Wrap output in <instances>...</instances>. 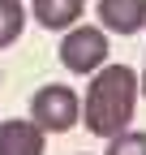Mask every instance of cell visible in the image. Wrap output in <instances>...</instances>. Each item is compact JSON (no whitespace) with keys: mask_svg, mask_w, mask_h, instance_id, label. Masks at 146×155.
Here are the masks:
<instances>
[{"mask_svg":"<svg viewBox=\"0 0 146 155\" xmlns=\"http://www.w3.org/2000/svg\"><path fill=\"white\" fill-rule=\"evenodd\" d=\"M138 108V73L129 65H103L90 73V91L82 99V121L95 138H116L129 129Z\"/></svg>","mask_w":146,"mask_h":155,"instance_id":"1","label":"cell"},{"mask_svg":"<svg viewBox=\"0 0 146 155\" xmlns=\"http://www.w3.org/2000/svg\"><path fill=\"white\" fill-rule=\"evenodd\" d=\"M30 121L39 125L43 134H65L82 121V99L60 82H47L30 95Z\"/></svg>","mask_w":146,"mask_h":155,"instance_id":"2","label":"cell"},{"mask_svg":"<svg viewBox=\"0 0 146 155\" xmlns=\"http://www.w3.org/2000/svg\"><path fill=\"white\" fill-rule=\"evenodd\" d=\"M107 30L103 26H69L60 39V65L69 73H99L107 65Z\"/></svg>","mask_w":146,"mask_h":155,"instance_id":"3","label":"cell"},{"mask_svg":"<svg viewBox=\"0 0 146 155\" xmlns=\"http://www.w3.org/2000/svg\"><path fill=\"white\" fill-rule=\"evenodd\" d=\"M99 22L112 35H138L146 26V0H99Z\"/></svg>","mask_w":146,"mask_h":155,"instance_id":"4","label":"cell"},{"mask_svg":"<svg viewBox=\"0 0 146 155\" xmlns=\"http://www.w3.org/2000/svg\"><path fill=\"white\" fill-rule=\"evenodd\" d=\"M0 155H43V129L34 121H0Z\"/></svg>","mask_w":146,"mask_h":155,"instance_id":"5","label":"cell"},{"mask_svg":"<svg viewBox=\"0 0 146 155\" xmlns=\"http://www.w3.org/2000/svg\"><path fill=\"white\" fill-rule=\"evenodd\" d=\"M86 13V0H34V22L43 30H69L78 26V17Z\"/></svg>","mask_w":146,"mask_h":155,"instance_id":"6","label":"cell"},{"mask_svg":"<svg viewBox=\"0 0 146 155\" xmlns=\"http://www.w3.org/2000/svg\"><path fill=\"white\" fill-rule=\"evenodd\" d=\"M26 30V9L22 0H0V48H13Z\"/></svg>","mask_w":146,"mask_h":155,"instance_id":"7","label":"cell"},{"mask_svg":"<svg viewBox=\"0 0 146 155\" xmlns=\"http://www.w3.org/2000/svg\"><path fill=\"white\" fill-rule=\"evenodd\" d=\"M107 155H146V129H125L116 138H107Z\"/></svg>","mask_w":146,"mask_h":155,"instance_id":"8","label":"cell"},{"mask_svg":"<svg viewBox=\"0 0 146 155\" xmlns=\"http://www.w3.org/2000/svg\"><path fill=\"white\" fill-rule=\"evenodd\" d=\"M138 91H142V95H146V69H142V82H138Z\"/></svg>","mask_w":146,"mask_h":155,"instance_id":"9","label":"cell"}]
</instances>
